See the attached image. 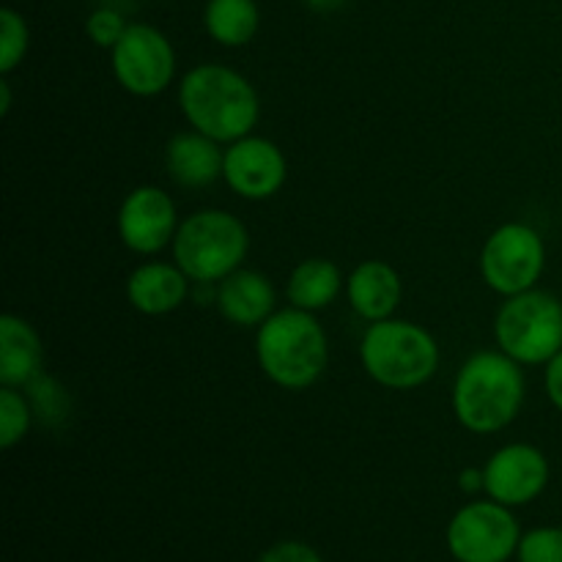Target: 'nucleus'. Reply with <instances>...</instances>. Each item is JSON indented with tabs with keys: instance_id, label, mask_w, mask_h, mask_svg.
Listing matches in <instances>:
<instances>
[{
	"instance_id": "nucleus-20",
	"label": "nucleus",
	"mask_w": 562,
	"mask_h": 562,
	"mask_svg": "<svg viewBox=\"0 0 562 562\" xmlns=\"http://www.w3.org/2000/svg\"><path fill=\"white\" fill-rule=\"evenodd\" d=\"M22 393H25L27 404H31L33 417H36L38 423H44L47 428L64 426L66 417L71 415V398L69 393H66V387L58 379L47 376L44 371L38 373V376H33L31 382L22 387Z\"/></svg>"
},
{
	"instance_id": "nucleus-21",
	"label": "nucleus",
	"mask_w": 562,
	"mask_h": 562,
	"mask_svg": "<svg viewBox=\"0 0 562 562\" xmlns=\"http://www.w3.org/2000/svg\"><path fill=\"white\" fill-rule=\"evenodd\" d=\"M33 420L36 417L20 387L0 390V448L11 450L16 442H22Z\"/></svg>"
},
{
	"instance_id": "nucleus-29",
	"label": "nucleus",
	"mask_w": 562,
	"mask_h": 562,
	"mask_svg": "<svg viewBox=\"0 0 562 562\" xmlns=\"http://www.w3.org/2000/svg\"><path fill=\"white\" fill-rule=\"evenodd\" d=\"M9 108H11V88H9V82H0V113H9Z\"/></svg>"
},
{
	"instance_id": "nucleus-18",
	"label": "nucleus",
	"mask_w": 562,
	"mask_h": 562,
	"mask_svg": "<svg viewBox=\"0 0 562 562\" xmlns=\"http://www.w3.org/2000/svg\"><path fill=\"white\" fill-rule=\"evenodd\" d=\"M340 285H344V274L327 258H307V261L296 263L294 272L289 278V294L291 307H300V311H322L335 302V296L340 294Z\"/></svg>"
},
{
	"instance_id": "nucleus-27",
	"label": "nucleus",
	"mask_w": 562,
	"mask_h": 562,
	"mask_svg": "<svg viewBox=\"0 0 562 562\" xmlns=\"http://www.w3.org/2000/svg\"><path fill=\"white\" fill-rule=\"evenodd\" d=\"M459 488H461V492H467V494L486 492V477H483V470H475V467H470V470L461 472Z\"/></svg>"
},
{
	"instance_id": "nucleus-15",
	"label": "nucleus",
	"mask_w": 562,
	"mask_h": 562,
	"mask_svg": "<svg viewBox=\"0 0 562 562\" xmlns=\"http://www.w3.org/2000/svg\"><path fill=\"white\" fill-rule=\"evenodd\" d=\"M220 313L236 327H261L274 313V285L267 274L252 272V269H236L225 280H220L217 296Z\"/></svg>"
},
{
	"instance_id": "nucleus-24",
	"label": "nucleus",
	"mask_w": 562,
	"mask_h": 562,
	"mask_svg": "<svg viewBox=\"0 0 562 562\" xmlns=\"http://www.w3.org/2000/svg\"><path fill=\"white\" fill-rule=\"evenodd\" d=\"M126 20L115 9H97L86 22V33L97 47L113 49L126 33Z\"/></svg>"
},
{
	"instance_id": "nucleus-5",
	"label": "nucleus",
	"mask_w": 562,
	"mask_h": 562,
	"mask_svg": "<svg viewBox=\"0 0 562 562\" xmlns=\"http://www.w3.org/2000/svg\"><path fill=\"white\" fill-rule=\"evenodd\" d=\"M250 236L236 214L203 209L181 220L173 239V258L187 278L212 285L241 269Z\"/></svg>"
},
{
	"instance_id": "nucleus-26",
	"label": "nucleus",
	"mask_w": 562,
	"mask_h": 562,
	"mask_svg": "<svg viewBox=\"0 0 562 562\" xmlns=\"http://www.w3.org/2000/svg\"><path fill=\"white\" fill-rule=\"evenodd\" d=\"M543 382H547V395L554 404V409L562 412V351L547 362V376H543Z\"/></svg>"
},
{
	"instance_id": "nucleus-4",
	"label": "nucleus",
	"mask_w": 562,
	"mask_h": 562,
	"mask_svg": "<svg viewBox=\"0 0 562 562\" xmlns=\"http://www.w3.org/2000/svg\"><path fill=\"white\" fill-rule=\"evenodd\" d=\"M368 376L390 390H415L439 368V346L428 329L401 318L373 322L360 344Z\"/></svg>"
},
{
	"instance_id": "nucleus-28",
	"label": "nucleus",
	"mask_w": 562,
	"mask_h": 562,
	"mask_svg": "<svg viewBox=\"0 0 562 562\" xmlns=\"http://www.w3.org/2000/svg\"><path fill=\"white\" fill-rule=\"evenodd\" d=\"M302 3H305L311 11H316V14H333V11L344 9L349 0H302Z\"/></svg>"
},
{
	"instance_id": "nucleus-8",
	"label": "nucleus",
	"mask_w": 562,
	"mask_h": 562,
	"mask_svg": "<svg viewBox=\"0 0 562 562\" xmlns=\"http://www.w3.org/2000/svg\"><path fill=\"white\" fill-rule=\"evenodd\" d=\"M519 541L516 516L494 499L464 505L448 525V549L459 562H508Z\"/></svg>"
},
{
	"instance_id": "nucleus-12",
	"label": "nucleus",
	"mask_w": 562,
	"mask_h": 562,
	"mask_svg": "<svg viewBox=\"0 0 562 562\" xmlns=\"http://www.w3.org/2000/svg\"><path fill=\"white\" fill-rule=\"evenodd\" d=\"M486 494L508 508L541 497L549 483V461L536 445L514 442L499 448L483 467Z\"/></svg>"
},
{
	"instance_id": "nucleus-2",
	"label": "nucleus",
	"mask_w": 562,
	"mask_h": 562,
	"mask_svg": "<svg viewBox=\"0 0 562 562\" xmlns=\"http://www.w3.org/2000/svg\"><path fill=\"white\" fill-rule=\"evenodd\" d=\"M525 371L505 351H477L461 366L453 384V412L472 434H497L525 404Z\"/></svg>"
},
{
	"instance_id": "nucleus-9",
	"label": "nucleus",
	"mask_w": 562,
	"mask_h": 562,
	"mask_svg": "<svg viewBox=\"0 0 562 562\" xmlns=\"http://www.w3.org/2000/svg\"><path fill=\"white\" fill-rule=\"evenodd\" d=\"M113 75L135 97H157L176 77V49L159 27L132 22L113 49Z\"/></svg>"
},
{
	"instance_id": "nucleus-25",
	"label": "nucleus",
	"mask_w": 562,
	"mask_h": 562,
	"mask_svg": "<svg viewBox=\"0 0 562 562\" xmlns=\"http://www.w3.org/2000/svg\"><path fill=\"white\" fill-rule=\"evenodd\" d=\"M258 562H324L322 554L316 552L313 547L300 541H283V543H274L272 549L258 558Z\"/></svg>"
},
{
	"instance_id": "nucleus-17",
	"label": "nucleus",
	"mask_w": 562,
	"mask_h": 562,
	"mask_svg": "<svg viewBox=\"0 0 562 562\" xmlns=\"http://www.w3.org/2000/svg\"><path fill=\"white\" fill-rule=\"evenodd\" d=\"M351 307L366 322H384L393 318L401 305V278L387 261H362L346 283Z\"/></svg>"
},
{
	"instance_id": "nucleus-7",
	"label": "nucleus",
	"mask_w": 562,
	"mask_h": 562,
	"mask_svg": "<svg viewBox=\"0 0 562 562\" xmlns=\"http://www.w3.org/2000/svg\"><path fill=\"white\" fill-rule=\"evenodd\" d=\"M547 263L541 234L525 223H505L486 239L481 252V274L492 291L516 296L536 289Z\"/></svg>"
},
{
	"instance_id": "nucleus-1",
	"label": "nucleus",
	"mask_w": 562,
	"mask_h": 562,
	"mask_svg": "<svg viewBox=\"0 0 562 562\" xmlns=\"http://www.w3.org/2000/svg\"><path fill=\"white\" fill-rule=\"evenodd\" d=\"M179 104L192 130L217 143L247 137L261 115L250 80L220 64H201L187 71L179 86Z\"/></svg>"
},
{
	"instance_id": "nucleus-10",
	"label": "nucleus",
	"mask_w": 562,
	"mask_h": 562,
	"mask_svg": "<svg viewBox=\"0 0 562 562\" xmlns=\"http://www.w3.org/2000/svg\"><path fill=\"white\" fill-rule=\"evenodd\" d=\"M179 225L173 198L151 184L132 190L119 209L121 241L140 256H154L173 245Z\"/></svg>"
},
{
	"instance_id": "nucleus-13",
	"label": "nucleus",
	"mask_w": 562,
	"mask_h": 562,
	"mask_svg": "<svg viewBox=\"0 0 562 562\" xmlns=\"http://www.w3.org/2000/svg\"><path fill=\"white\" fill-rule=\"evenodd\" d=\"M225 151H220V143L212 140L203 132H179L170 137L165 148V168L168 176L184 190H203L212 187L223 176Z\"/></svg>"
},
{
	"instance_id": "nucleus-6",
	"label": "nucleus",
	"mask_w": 562,
	"mask_h": 562,
	"mask_svg": "<svg viewBox=\"0 0 562 562\" xmlns=\"http://www.w3.org/2000/svg\"><path fill=\"white\" fill-rule=\"evenodd\" d=\"M494 338L519 366H547L562 351V302L538 289L505 296L494 318Z\"/></svg>"
},
{
	"instance_id": "nucleus-14",
	"label": "nucleus",
	"mask_w": 562,
	"mask_h": 562,
	"mask_svg": "<svg viewBox=\"0 0 562 562\" xmlns=\"http://www.w3.org/2000/svg\"><path fill=\"white\" fill-rule=\"evenodd\" d=\"M190 294V278L179 263L148 261L126 280V300L143 316H165L184 305Z\"/></svg>"
},
{
	"instance_id": "nucleus-11",
	"label": "nucleus",
	"mask_w": 562,
	"mask_h": 562,
	"mask_svg": "<svg viewBox=\"0 0 562 562\" xmlns=\"http://www.w3.org/2000/svg\"><path fill=\"white\" fill-rule=\"evenodd\" d=\"M289 176V162L278 143L247 135L228 143L223 162V179L231 190L247 201H267L278 195Z\"/></svg>"
},
{
	"instance_id": "nucleus-19",
	"label": "nucleus",
	"mask_w": 562,
	"mask_h": 562,
	"mask_svg": "<svg viewBox=\"0 0 562 562\" xmlns=\"http://www.w3.org/2000/svg\"><path fill=\"white\" fill-rule=\"evenodd\" d=\"M203 25L223 47H245L261 27V11L256 0H209Z\"/></svg>"
},
{
	"instance_id": "nucleus-22",
	"label": "nucleus",
	"mask_w": 562,
	"mask_h": 562,
	"mask_svg": "<svg viewBox=\"0 0 562 562\" xmlns=\"http://www.w3.org/2000/svg\"><path fill=\"white\" fill-rule=\"evenodd\" d=\"M27 44H31V31H27L25 16L9 5L0 9V71L3 75H9L22 64Z\"/></svg>"
},
{
	"instance_id": "nucleus-16",
	"label": "nucleus",
	"mask_w": 562,
	"mask_h": 562,
	"mask_svg": "<svg viewBox=\"0 0 562 562\" xmlns=\"http://www.w3.org/2000/svg\"><path fill=\"white\" fill-rule=\"evenodd\" d=\"M44 344L25 318L5 313L0 316V384L25 387L44 371Z\"/></svg>"
},
{
	"instance_id": "nucleus-3",
	"label": "nucleus",
	"mask_w": 562,
	"mask_h": 562,
	"mask_svg": "<svg viewBox=\"0 0 562 562\" xmlns=\"http://www.w3.org/2000/svg\"><path fill=\"white\" fill-rule=\"evenodd\" d=\"M256 357L269 382L283 390H307L327 371V333L311 311L285 307L258 327Z\"/></svg>"
},
{
	"instance_id": "nucleus-23",
	"label": "nucleus",
	"mask_w": 562,
	"mask_h": 562,
	"mask_svg": "<svg viewBox=\"0 0 562 562\" xmlns=\"http://www.w3.org/2000/svg\"><path fill=\"white\" fill-rule=\"evenodd\" d=\"M519 562H562V530L560 527H538L521 536L516 549Z\"/></svg>"
}]
</instances>
